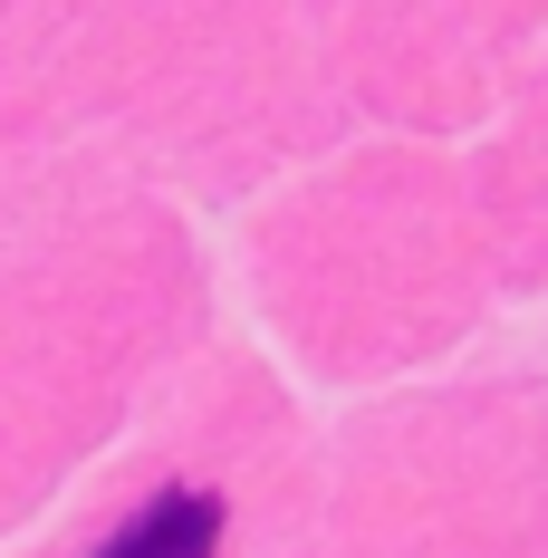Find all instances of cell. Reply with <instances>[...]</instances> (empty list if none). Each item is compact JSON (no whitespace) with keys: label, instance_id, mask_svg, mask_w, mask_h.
Instances as JSON below:
<instances>
[{"label":"cell","instance_id":"1","mask_svg":"<svg viewBox=\"0 0 548 558\" xmlns=\"http://www.w3.org/2000/svg\"><path fill=\"white\" fill-rule=\"evenodd\" d=\"M212 539H221V501L212 492H155L97 558H212Z\"/></svg>","mask_w":548,"mask_h":558}]
</instances>
